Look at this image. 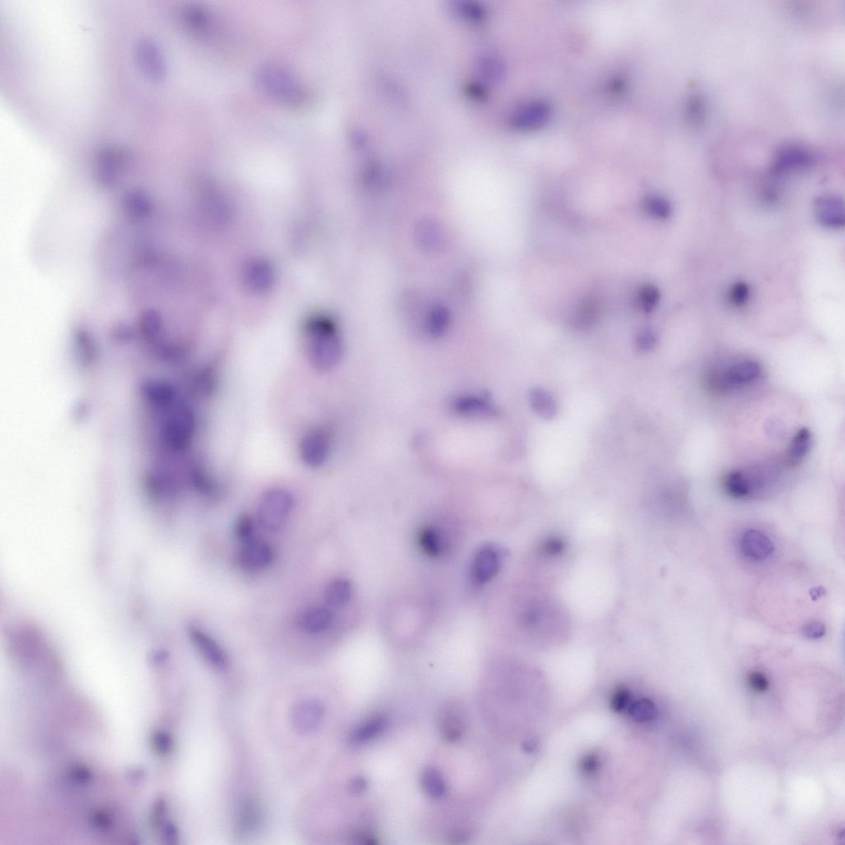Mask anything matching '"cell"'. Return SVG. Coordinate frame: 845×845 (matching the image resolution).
<instances>
[{
    "label": "cell",
    "mask_w": 845,
    "mask_h": 845,
    "mask_svg": "<svg viewBox=\"0 0 845 845\" xmlns=\"http://www.w3.org/2000/svg\"><path fill=\"white\" fill-rule=\"evenodd\" d=\"M817 221L824 228L839 229L844 226V202L837 197L825 196L815 202Z\"/></svg>",
    "instance_id": "obj_11"
},
{
    "label": "cell",
    "mask_w": 845,
    "mask_h": 845,
    "mask_svg": "<svg viewBox=\"0 0 845 845\" xmlns=\"http://www.w3.org/2000/svg\"><path fill=\"white\" fill-rule=\"evenodd\" d=\"M189 636L198 652L212 666L218 668H223L226 666L228 658H226L224 650L209 634L200 628L193 627L189 629Z\"/></svg>",
    "instance_id": "obj_14"
},
{
    "label": "cell",
    "mask_w": 845,
    "mask_h": 845,
    "mask_svg": "<svg viewBox=\"0 0 845 845\" xmlns=\"http://www.w3.org/2000/svg\"><path fill=\"white\" fill-rule=\"evenodd\" d=\"M501 558L492 548H484L475 556L473 576L478 583H486L492 579L500 569Z\"/></svg>",
    "instance_id": "obj_17"
},
{
    "label": "cell",
    "mask_w": 845,
    "mask_h": 845,
    "mask_svg": "<svg viewBox=\"0 0 845 845\" xmlns=\"http://www.w3.org/2000/svg\"><path fill=\"white\" fill-rule=\"evenodd\" d=\"M811 445V431L806 428H801L794 435L790 445H789L786 456H785V463L792 468L800 464L809 452Z\"/></svg>",
    "instance_id": "obj_18"
},
{
    "label": "cell",
    "mask_w": 845,
    "mask_h": 845,
    "mask_svg": "<svg viewBox=\"0 0 845 845\" xmlns=\"http://www.w3.org/2000/svg\"><path fill=\"white\" fill-rule=\"evenodd\" d=\"M452 405L456 412L466 417H491L496 414L491 400L482 394H466L456 397Z\"/></svg>",
    "instance_id": "obj_15"
},
{
    "label": "cell",
    "mask_w": 845,
    "mask_h": 845,
    "mask_svg": "<svg viewBox=\"0 0 845 845\" xmlns=\"http://www.w3.org/2000/svg\"><path fill=\"white\" fill-rule=\"evenodd\" d=\"M748 680H749L750 686L756 692H761L768 690L769 680L764 673L760 671L751 672L749 678H748Z\"/></svg>",
    "instance_id": "obj_38"
},
{
    "label": "cell",
    "mask_w": 845,
    "mask_h": 845,
    "mask_svg": "<svg viewBox=\"0 0 845 845\" xmlns=\"http://www.w3.org/2000/svg\"><path fill=\"white\" fill-rule=\"evenodd\" d=\"M257 81L262 90L281 103L295 105L305 99L302 86L293 72L283 64H263L257 72Z\"/></svg>",
    "instance_id": "obj_2"
},
{
    "label": "cell",
    "mask_w": 845,
    "mask_h": 845,
    "mask_svg": "<svg viewBox=\"0 0 845 845\" xmlns=\"http://www.w3.org/2000/svg\"><path fill=\"white\" fill-rule=\"evenodd\" d=\"M274 552L269 544L253 539L244 544L239 555V564L249 571L260 570L270 564Z\"/></svg>",
    "instance_id": "obj_13"
},
{
    "label": "cell",
    "mask_w": 845,
    "mask_h": 845,
    "mask_svg": "<svg viewBox=\"0 0 845 845\" xmlns=\"http://www.w3.org/2000/svg\"><path fill=\"white\" fill-rule=\"evenodd\" d=\"M550 115V107L546 103L533 102L517 111L512 118V124L519 130H533L546 124Z\"/></svg>",
    "instance_id": "obj_12"
},
{
    "label": "cell",
    "mask_w": 845,
    "mask_h": 845,
    "mask_svg": "<svg viewBox=\"0 0 845 845\" xmlns=\"http://www.w3.org/2000/svg\"><path fill=\"white\" fill-rule=\"evenodd\" d=\"M419 235L423 241V246L427 248L440 247L442 242V232L440 226L433 221H424L419 228Z\"/></svg>",
    "instance_id": "obj_31"
},
{
    "label": "cell",
    "mask_w": 845,
    "mask_h": 845,
    "mask_svg": "<svg viewBox=\"0 0 845 845\" xmlns=\"http://www.w3.org/2000/svg\"><path fill=\"white\" fill-rule=\"evenodd\" d=\"M293 506V498L284 489L274 488L262 496L258 518L263 528L275 531L283 527Z\"/></svg>",
    "instance_id": "obj_4"
},
{
    "label": "cell",
    "mask_w": 845,
    "mask_h": 845,
    "mask_svg": "<svg viewBox=\"0 0 845 845\" xmlns=\"http://www.w3.org/2000/svg\"><path fill=\"white\" fill-rule=\"evenodd\" d=\"M124 159L123 151L118 148L105 147L99 152L96 158V169L101 183L111 186L116 183Z\"/></svg>",
    "instance_id": "obj_10"
},
{
    "label": "cell",
    "mask_w": 845,
    "mask_h": 845,
    "mask_svg": "<svg viewBox=\"0 0 845 845\" xmlns=\"http://www.w3.org/2000/svg\"><path fill=\"white\" fill-rule=\"evenodd\" d=\"M531 406L540 417L552 419L557 414L555 400L547 391L539 388L531 390L529 394Z\"/></svg>",
    "instance_id": "obj_21"
},
{
    "label": "cell",
    "mask_w": 845,
    "mask_h": 845,
    "mask_svg": "<svg viewBox=\"0 0 845 845\" xmlns=\"http://www.w3.org/2000/svg\"><path fill=\"white\" fill-rule=\"evenodd\" d=\"M308 355L314 368L321 371L336 366L342 357V344L334 326L328 322H317L307 332Z\"/></svg>",
    "instance_id": "obj_3"
},
{
    "label": "cell",
    "mask_w": 845,
    "mask_h": 845,
    "mask_svg": "<svg viewBox=\"0 0 845 845\" xmlns=\"http://www.w3.org/2000/svg\"><path fill=\"white\" fill-rule=\"evenodd\" d=\"M449 313L442 306H438L429 313L428 318V330L433 336H440L449 326Z\"/></svg>",
    "instance_id": "obj_27"
},
{
    "label": "cell",
    "mask_w": 845,
    "mask_h": 845,
    "mask_svg": "<svg viewBox=\"0 0 845 845\" xmlns=\"http://www.w3.org/2000/svg\"><path fill=\"white\" fill-rule=\"evenodd\" d=\"M191 477L194 487L204 495L212 496L218 491V484L200 461H194L191 466Z\"/></svg>",
    "instance_id": "obj_24"
},
{
    "label": "cell",
    "mask_w": 845,
    "mask_h": 845,
    "mask_svg": "<svg viewBox=\"0 0 845 845\" xmlns=\"http://www.w3.org/2000/svg\"><path fill=\"white\" fill-rule=\"evenodd\" d=\"M300 456L305 464L318 468L326 463L330 452V441L326 433L320 429L308 432L300 443Z\"/></svg>",
    "instance_id": "obj_8"
},
{
    "label": "cell",
    "mask_w": 845,
    "mask_h": 845,
    "mask_svg": "<svg viewBox=\"0 0 845 845\" xmlns=\"http://www.w3.org/2000/svg\"><path fill=\"white\" fill-rule=\"evenodd\" d=\"M630 703V694L626 689L617 690L613 696L611 705L615 712L620 713Z\"/></svg>",
    "instance_id": "obj_37"
},
{
    "label": "cell",
    "mask_w": 845,
    "mask_h": 845,
    "mask_svg": "<svg viewBox=\"0 0 845 845\" xmlns=\"http://www.w3.org/2000/svg\"><path fill=\"white\" fill-rule=\"evenodd\" d=\"M636 343L637 349L641 351H648L654 348L657 344V336L652 330L645 329L637 335Z\"/></svg>",
    "instance_id": "obj_36"
},
{
    "label": "cell",
    "mask_w": 845,
    "mask_h": 845,
    "mask_svg": "<svg viewBox=\"0 0 845 845\" xmlns=\"http://www.w3.org/2000/svg\"><path fill=\"white\" fill-rule=\"evenodd\" d=\"M324 713V706L321 701L315 699L302 701L295 706L292 714L295 731L305 735L315 731Z\"/></svg>",
    "instance_id": "obj_9"
},
{
    "label": "cell",
    "mask_w": 845,
    "mask_h": 845,
    "mask_svg": "<svg viewBox=\"0 0 845 845\" xmlns=\"http://www.w3.org/2000/svg\"><path fill=\"white\" fill-rule=\"evenodd\" d=\"M332 622L331 613L325 608H314L301 617L303 629L310 634H317L327 629Z\"/></svg>",
    "instance_id": "obj_19"
},
{
    "label": "cell",
    "mask_w": 845,
    "mask_h": 845,
    "mask_svg": "<svg viewBox=\"0 0 845 845\" xmlns=\"http://www.w3.org/2000/svg\"><path fill=\"white\" fill-rule=\"evenodd\" d=\"M581 767L585 774H593L599 767V759L594 755L585 757L582 762Z\"/></svg>",
    "instance_id": "obj_39"
},
{
    "label": "cell",
    "mask_w": 845,
    "mask_h": 845,
    "mask_svg": "<svg viewBox=\"0 0 845 845\" xmlns=\"http://www.w3.org/2000/svg\"><path fill=\"white\" fill-rule=\"evenodd\" d=\"M733 544L743 564L754 570L772 565L778 556L777 539L770 531L758 525L741 528L734 538Z\"/></svg>",
    "instance_id": "obj_1"
},
{
    "label": "cell",
    "mask_w": 845,
    "mask_h": 845,
    "mask_svg": "<svg viewBox=\"0 0 845 845\" xmlns=\"http://www.w3.org/2000/svg\"><path fill=\"white\" fill-rule=\"evenodd\" d=\"M424 791L429 797H440L445 793L446 784L442 774L437 769L428 768L424 770L421 777Z\"/></svg>",
    "instance_id": "obj_25"
},
{
    "label": "cell",
    "mask_w": 845,
    "mask_h": 845,
    "mask_svg": "<svg viewBox=\"0 0 845 845\" xmlns=\"http://www.w3.org/2000/svg\"><path fill=\"white\" fill-rule=\"evenodd\" d=\"M599 315V304L593 298L586 299L577 307L573 318V325L577 328L589 327L596 321Z\"/></svg>",
    "instance_id": "obj_22"
},
{
    "label": "cell",
    "mask_w": 845,
    "mask_h": 845,
    "mask_svg": "<svg viewBox=\"0 0 845 845\" xmlns=\"http://www.w3.org/2000/svg\"><path fill=\"white\" fill-rule=\"evenodd\" d=\"M724 487L729 496L736 500H749V491L741 470L729 472L725 479Z\"/></svg>",
    "instance_id": "obj_26"
},
{
    "label": "cell",
    "mask_w": 845,
    "mask_h": 845,
    "mask_svg": "<svg viewBox=\"0 0 845 845\" xmlns=\"http://www.w3.org/2000/svg\"><path fill=\"white\" fill-rule=\"evenodd\" d=\"M812 155L804 148L790 146L784 147L776 157L773 165L775 174H780L789 169L804 167L811 164Z\"/></svg>",
    "instance_id": "obj_16"
},
{
    "label": "cell",
    "mask_w": 845,
    "mask_h": 845,
    "mask_svg": "<svg viewBox=\"0 0 845 845\" xmlns=\"http://www.w3.org/2000/svg\"><path fill=\"white\" fill-rule=\"evenodd\" d=\"M135 55L138 66L148 78L158 81L164 78L166 71L165 59L155 41L150 39L138 41Z\"/></svg>",
    "instance_id": "obj_7"
},
{
    "label": "cell",
    "mask_w": 845,
    "mask_h": 845,
    "mask_svg": "<svg viewBox=\"0 0 845 845\" xmlns=\"http://www.w3.org/2000/svg\"><path fill=\"white\" fill-rule=\"evenodd\" d=\"M387 723L385 715H373L356 729L353 736L354 741L364 743L373 740L385 731Z\"/></svg>",
    "instance_id": "obj_20"
},
{
    "label": "cell",
    "mask_w": 845,
    "mask_h": 845,
    "mask_svg": "<svg viewBox=\"0 0 845 845\" xmlns=\"http://www.w3.org/2000/svg\"><path fill=\"white\" fill-rule=\"evenodd\" d=\"M351 594L352 588L349 582L344 579H336L327 585L325 597L328 603L339 607L349 601Z\"/></svg>",
    "instance_id": "obj_23"
},
{
    "label": "cell",
    "mask_w": 845,
    "mask_h": 845,
    "mask_svg": "<svg viewBox=\"0 0 845 845\" xmlns=\"http://www.w3.org/2000/svg\"><path fill=\"white\" fill-rule=\"evenodd\" d=\"M468 727V714L465 706L458 701H451L442 706L438 715V727L447 741L460 740Z\"/></svg>",
    "instance_id": "obj_6"
},
{
    "label": "cell",
    "mask_w": 845,
    "mask_h": 845,
    "mask_svg": "<svg viewBox=\"0 0 845 845\" xmlns=\"http://www.w3.org/2000/svg\"><path fill=\"white\" fill-rule=\"evenodd\" d=\"M659 290L652 285L644 286L636 295V304L641 311L652 312L659 301Z\"/></svg>",
    "instance_id": "obj_30"
},
{
    "label": "cell",
    "mask_w": 845,
    "mask_h": 845,
    "mask_svg": "<svg viewBox=\"0 0 845 845\" xmlns=\"http://www.w3.org/2000/svg\"><path fill=\"white\" fill-rule=\"evenodd\" d=\"M802 634L811 640H819L826 634V627L823 622L811 621L806 623L802 628Z\"/></svg>",
    "instance_id": "obj_35"
},
{
    "label": "cell",
    "mask_w": 845,
    "mask_h": 845,
    "mask_svg": "<svg viewBox=\"0 0 845 845\" xmlns=\"http://www.w3.org/2000/svg\"><path fill=\"white\" fill-rule=\"evenodd\" d=\"M367 784L363 778H357L352 783V789L355 792H361L366 788Z\"/></svg>",
    "instance_id": "obj_40"
},
{
    "label": "cell",
    "mask_w": 845,
    "mask_h": 845,
    "mask_svg": "<svg viewBox=\"0 0 845 845\" xmlns=\"http://www.w3.org/2000/svg\"><path fill=\"white\" fill-rule=\"evenodd\" d=\"M235 537L243 544L251 542L255 539V524L251 517L242 516L235 524Z\"/></svg>",
    "instance_id": "obj_33"
},
{
    "label": "cell",
    "mask_w": 845,
    "mask_h": 845,
    "mask_svg": "<svg viewBox=\"0 0 845 845\" xmlns=\"http://www.w3.org/2000/svg\"><path fill=\"white\" fill-rule=\"evenodd\" d=\"M644 209L649 215L659 219L668 218L672 212L671 203L666 198L659 196L646 198Z\"/></svg>",
    "instance_id": "obj_29"
},
{
    "label": "cell",
    "mask_w": 845,
    "mask_h": 845,
    "mask_svg": "<svg viewBox=\"0 0 845 845\" xmlns=\"http://www.w3.org/2000/svg\"><path fill=\"white\" fill-rule=\"evenodd\" d=\"M761 367L753 360H744L731 365L724 372L715 374L712 383L720 390H732L733 388L749 384L760 376Z\"/></svg>",
    "instance_id": "obj_5"
},
{
    "label": "cell",
    "mask_w": 845,
    "mask_h": 845,
    "mask_svg": "<svg viewBox=\"0 0 845 845\" xmlns=\"http://www.w3.org/2000/svg\"><path fill=\"white\" fill-rule=\"evenodd\" d=\"M420 545L428 556L438 557L442 552L441 538L435 530L424 529L420 535Z\"/></svg>",
    "instance_id": "obj_32"
},
{
    "label": "cell",
    "mask_w": 845,
    "mask_h": 845,
    "mask_svg": "<svg viewBox=\"0 0 845 845\" xmlns=\"http://www.w3.org/2000/svg\"><path fill=\"white\" fill-rule=\"evenodd\" d=\"M631 718L636 722H646L657 718V709L649 699H641L629 706Z\"/></svg>",
    "instance_id": "obj_28"
},
{
    "label": "cell",
    "mask_w": 845,
    "mask_h": 845,
    "mask_svg": "<svg viewBox=\"0 0 845 845\" xmlns=\"http://www.w3.org/2000/svg\"><path fill=\"white\" fill-rule=\"evenodd\" d=\"M750 289L745 281H737L729 290V300L734 306L742 307L749 301Z\"/></svg>",
    "instance_id": "obj_34"
}]
</instances>
